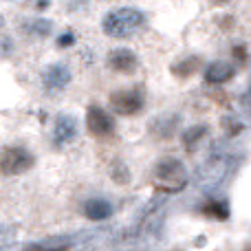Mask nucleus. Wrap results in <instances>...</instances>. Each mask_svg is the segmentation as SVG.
I'll use <instances>...</instances> for the list:
<instances>
[{
	"label": "nucleus",
	"instance_id": "1",
	"mask_svg": "<svg viewBox=\"0 0 251 251\" xmlns=\"http://www.w3.org/2000/svg\"><path fill=\"white\" fill-rule=\"evenodd\" d=\"M146 26V13L137 7L110 9L101 18V31L113 40H128Z\"/></svg>",
	"mask_w": 251,
	"mask_h": 251
},
{
	"label": "nucleus",
	"instance_id": "2",
	"mask_svg": "<svg viewBox=\"0 0 251 251\" xmlns=\"http://www.w3.org/2000/svg\"><path fill=\"white\" fill-rule=\"evenodd\" d=\"M154 183L163 190H181L187 183V174L185 168L178 159H172V156H165L159 163L154 165Z\"/></svg>",
	"mask_w": 251,
	"mask_h": 251
},
{
	"label": "nucleus",
	"instance_id": "3",
	"mask_svg": "<svg viewBox=\"0 0 251 251\" xmlns=\"http://www.w3.org/2000/svg\"><path fill=\"white\" fill-rule=\"evenodd\" d=\"M33 163V154L22 146H9L0 152V172L4 176H18V174L29 172Z\"/></svg>",
	"mask_w": 251,
	"mask_h": 251
},
{
	"label": "nucleus",
	"instance_id": "4",
	"mask_svg": "<svg viewBox=\"0 0 251 251\" xmlns=\"http://www.w3.org/2000/svg\"><path fill=\"white\" fill-rule=\"evenodd\" d=\"M110 110L115 115H122V117H132L146 104V97L139 88H122V91H115L110 95Z\"/></svg>",
	"mask_w": 251,
	"mask_h": 251
},
{
	"label": "nucleus",
	"instance_id": "5",
	"mask_svg": "<svg viewBox=\"0 0 251 251\" xmlns=\"http://www.w3.org/2000/svg\"><path fill=\"white\" fill-rule=\"evenodd\" d=\"M71 69L64 62H55V64L44 66L42 75H40V82H42V91L47 95H60L69 88L71 84Z\"/></svg>",
	"mask_w": 251,
	"mask_h": 251
},
{
	"label": "nucleus",
	"instance_id": "6",
	"mask_svg": "<svg viewBox=\"0 0 251 251\" xmlns=\"http://www.w3.org/2000/svg\"><path fill=\"white\" fill-rule=\"evenodd\" d=\"M86 128L93 137H110L115 132V117L101 106H88L86 110Z\"/></svg>",
	"mask_w": 251,
	"mask_h": 251
},
{
	"label": "nucleus",
	"instance_id": "7",
	"mask_svg": "<svg viewBox=\"0 0 251 251\" xmlns=\"http://www.w3.org/2000/svg\"><path fill=\"white\" fill-rule=\"evenodd\" d=\"M75 137H77V119L66 113L57 115L51 130V143L55 148H66L69 143L75 141Z\"/></svg>",
	"mask_w": 251,
	"mask_h": 251
},
{
	"label": "nucleus",
	"instance_id": "8",
	"mask_svg": "<svg viewBox=\"0 0 251 251\" xmlns=\"http://www.w3.org/2000/svg\"><path fill=\"white\" fill-rule=\"evenodd\" d=\"M106 64H108V69L115 71V73L130 75V73H134V71H137L139 57H137V53L130 51V49L119 47V49H113V51L108 53V57H106Z\"/></svg>",
	"mask_w": 251,
	"mask_h": 251
},
{
	"label": "nucleus",
	"instance_id": "9",
	"mask_svg": "<svg viewBox=\"0 0 251 251\" xmlns=\"http://www.w3.org/2000/svg\"><path fill=\"white\" fill-rule=\"evenodd\" d=\"M236 75V66L227 60H214L207 64L203 77L207 84H227L229 79H234Z\"/></svg>",
	"mask_w": 251,
	"mask_h": 251
},
{
	"label": "nucleus",
	"instance_id": "10",
	"mask_svg": "<svg viewBox=\"0 0 251 251\" xmlns=\"http://www.w3.org/2000/svg\"><path fill=\"white\" fill-rule=\"evenodd\" d=\"M84 216L93 223H101V221H108L113 216V203H108L106 199H88L84 203Z\"/></svg>",
	"mask_w": 251,
	"mask_h": 251
},
{
	"label": "nucleus",
	"instance_id": "11",
	"mask_svg": "<svg viewBox=\"0 0 251 251\" xmlns=\"http://www.w3.org/2000/svg\"><path fill=\"white\" fill-rule=\"evenodd\" d=\"M51 22L44 20V18H35V20L25 22V33L31 35V38H47L51 33Z\"/></svg>",
	"mask_w": 251,
	"mask_h": 251
},
{
	"label": "nucleus",
	"instance_id": "12",
	"mask_svg": "<svg viewBox=\"0 0 251 251\" xmlns=\"http://www.w3.org/2000/svg\"><path fill=\"white\" fill-rule=\"evenodd\" d=\"M205 132H207V126H192V128H187L185 132H183V146H185L187 150H194L196 143L205 137Z\"/></svg>",
	"mask_w": 251,
	"mask_h": 251
},
{
	"label": "nucleus",
	"instance_id": "13",
	"mask_svg": "<svg viewBox=\"0 0 251 251\" xmlns=\"http://www.w3.org/2000/svg\"><path fill=\"white\" fill-rule=\"evenodd\" d=\"M178 124V117H172V115H163V117H159L154 124H152V130H156V134H161V137H168L170 132H172V128Z\"/></svg>",
	"mask_w": 251,
	"mask_h": 251
},
{
	"label": "nucleus",
	"instance_id": "14",
	"mask_svg": "<svg viewBox=\"0 0 251 251\" xmlns=\"http://www.w3.org/2000/svg\"><path fill=\"white\" fill-rule=\"evenodd\" d=\"M205 214L214 216L216 221H225V218L229 216V212H227V205L223 203V201H214V203L205 205Z\"/></svg>",
	"mask_w": 251,
	"mask_h": 251
},
{
	"label": "nucleus",
	"instance_id": "15",
	"mask_svg": "<svg viewBox=\"0 0 251 251\" xmlns=\"http://www.w3.org/2000/svg\"><path fill=\"white\" fill-rule=\"evenodd\" d=\"M113 178H115L117 183H128V181H130V174H128V170H126L124 165H115Z\"/></svg>",
	"mask_w": 251,
	"mask_h": 251
},
{
	"label": "nucleus",
	"instance_id": "16",
	"mask_svg": "<svg viewBox=\"0 0 251 251\" xmlns=\"http://www.w3.org/2000/svg\"><path fill=\"white\" fill-rule=\"evenodd\" d=\"M73 44H75V35L73 33H62L60 38H57V47H60V49L73 47Z\"/></svg>",
	"mask_w": 251,
	"mask_h": 251
},
{
	"label": "nucleus",
	"instance_id": "17",
	"mask_svg": "<svg viewBox=\"0 0 251 251\" xmlns=\"http://www.w3.org/2000/svg\"><path fill=\"white\" fill-rule=\"evenodd\" d=\"M25 251H69L66 245H57V247H47V245H33V247L25 249Z\"/></svg>",
	"mask_w": 251,
	"mask_h": 251
},
{
	"label": "nucleus",
	"instance_id": "18",
	"mask_svg": "<svg viewBox=\"0 0 251 251\" xmlns=\"http://www.w3.org/2000/svg\"><path fill=\"white\" fill-rule=\"evenodd\" d=\"M214 2H216V4H227L229 0H214Z\"/></svg>",
	"mask_w": 251,
	"mask_h": 251
}]
</instances>
